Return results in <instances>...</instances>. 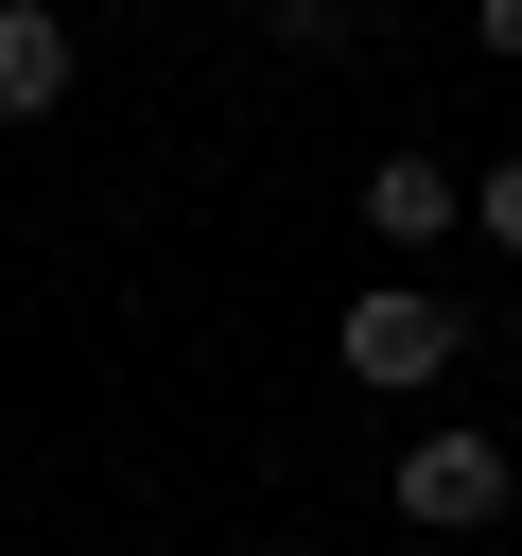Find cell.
<instances>
[{"label":"cell","mask_w":522,"mask_h":556,"mask_svg":"<svg viewBox=\"0 0 522 556\" xmlns=\"http://www.w3.org/2000/svg\"><path fill=\"white\" fill-rule=\"evenodd\" d=\"M505 434H400V521H435V539H470V521H505Z\"/></svg>","instance_id":"1"},{"label":"cell","mask_w":522,"mask_h":556,"mask_svg":"<svg viewBox=\"0 0 522 556\" xmlns=\"http://www.w3.org/2000/svg\"><path fill=\"white\" fill-rule=\"evenodd\" d=\"M365 226L383 243H452V156H383L365 174Z\"/></svg>","instance_id":"4"},{"label":"cell","mask_w":522,"mask_h":556,"mask_svg":"<svg viewBox=\"0 0 522 556\" xmlns=\"http://www.w3.org/2000/svg\"><path fill=\"white\" fill-rule=\"evenodd\" d=\"M487 52H505V70H522V0H487Z\"/></svg>","instance_id":"7"},{"label":"cell","mask_w":522,"mask_h":556,"mask_svg":"<svg viewBox=\"0 0 522 556\" xmlns=\"http://www.w3.org/2000/svg\"><path fill=\"white\" fill-rule=\"evenodd\" d=\"M365 35V0H278V52H348Z\"/></svg>","instance_id":"5"},{"label":"cell","mask_w":522,"mask_h":556,"mask_svg":"<svg viewBox=\"0 0 522 556\" xmlns=\"http://www.w3.org/2000/svg\"><path fill=\"white\" fill-rule=\"evenodd\" d=\"M52 104H70V17L0 0V122H52Z\"/></svg>","instance_id":"3"},{"label":"cell","mask_w":522,"mask_h":556,"mask_svg":"<svg viewBox=\"0 0 522 556\" xmlns=\"http://www.w3.org/2000/svg\"><path fill=\"white\" fill-rule=\"evenodd\" d=\"M470 226H487V243L522 261V156H487V174H470Z\"/></svg>","instance_id":"6"},{"label":"cell","mask_w":522,"mask_h":556,"mask_svg":"<svg viewBox=\"0 0 522 556\" xmlns=\"http://www.w3.org/2000/svg\"><path fill=\"white\" fill-rule=\"evenodd\" d=\"M331 348H348V382H435V365L470 348V313H452V295H348Z\"/></svg>","instance_id":"2"}]
</instances>
